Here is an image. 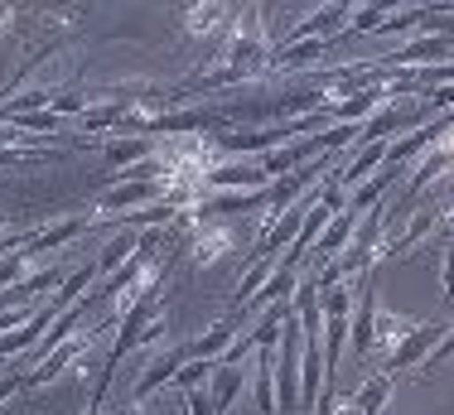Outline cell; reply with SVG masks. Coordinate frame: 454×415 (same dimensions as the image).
Wrapping results in <instances>:
<instances>
[{
    "instance_id": "cell-20",
    "label": "cell",
    "mask_w": 454,
    "mask_h": 415,
    "mask_svg": "<svg viewBox=\"0 0 454 415\" xmlns=\"http://www.w3.org/2000/svg\"><path fill=\"white\" fill-rule=\"evenodd\" d=\"M25 266H35V261L25 256V247H20V251H10V256H0V290H10V286H15V280H20V270H25Z\"/></svg>"
},
{
    "instance_id": "cell-14",
    "label": "cell",
    "mask_w": 454,
    "mask_h": 415,
    "mask_svg": "<svg viewBox=\"0 0 454 415\" xmlns=\"http://www.w3.org/2000/svg\"><path fill=\"white\" fill-rule=\"evenodd\" d=\"M136 247H140V237H136V232H121L112 247H102V251H97V276H106V280H112L116 270H121L126 261L136 256Z\"/></svg>"
},
{
    "instance_id": "cell-25",
    "label": "cell",
    "mask_w": 454,
    "mask_h": 415,
    "mask_svg": "<svg viewBox=\"0 0 454 415\" xmlns=\"http://www.w3.org/2000/svg\"><path fill=\"white\" fill-rule=\"evenodd\" d=\"M10 15H15V5H0V20H10Z\"/></svg>"
},
{
    "instance_id": "cell-9",
    "label": "cell",
    "mask_w": 454,
    "mask_h": 415,
    "mask_svg": "<svg viewBox=\"0 0 454 415\" xmlns=\"http://www.w3.org/2000/svg\"><path fill=\"white\" fill-rule=\"evenodd\" d=\"M175 20L184 25V35H213V29H227L223 20H232V10L213 5V0H199V5H179Z\"/></svg>"
},
{
    "instance_id": "cell-7",
    "label": "cell",
    "mask_w": 454,
    "mask_h": 415,
    "mask_svg": "<svg viewBox=\"0 0 454 415\" xmlns=\"http://www.w3.org/2000/svg\"><path fill=\"white\" fill-rule=\"evenodd\" d=\"M450 49H454V39H445V35H416V39H406L392 59H382V63H387V68H402V63H430V68H435V59L450 63Z\"/></svg>"
},
{
    "instance_id": "cell-5",
    "label": "cell",
    "mask_w": 454,
    "mask_h": 415,
    "mask_svg": "<svg viewBox=\"0 0 454 415\" xmlns=\"http://www.w3.org/2000/svg\"><path fill=\"white\" fill-rule=\"evenodd\" d=\"M160 155V140L155 136H121V140H106L102 145V165L112 174H126L131 165H145V160Z\"/></svg>"
},
{
    "instance_id": "cell-16",
    "label": "cell",
    "mask_w": 454,
    "mask_h": 415,
    "mask_svg": "<svg viewBox=\"0 0 454 415\" xmlns=\"http://www.w3.org/2000/svg\"><path fill=\"white\" fill-rule=\"evenodd\" d=\"M208 372H218V363H208V357H193V363H184L179 367V391H184V396H189V391H199L203 387V377H208Z\"/></svg>"
},
{
    "instance_id": "cell-10",
    "label": "cell",
    "mask_w": 454,
    "mask_h": 415,
    "mask_svg": "<svg viewBox=\"0 0 454 415\" xmlns=\"http://www.w3.org/2000/svg\"><path fill=\"white\" fill-rule=\"evenodd\" d=\"M276 270H280V256H256V261H252V270H247V276H242V280H237V286H232V309H227V314L247 309V304H252V294L262 290L266 280L276 276Z\"/></svg>"
},
{
    "instance_id": "cell-24",
    "label": "cell",
    "mask_w": 454,
    "mask_h": 415,
    "mask_svg": "<svg viewBox=\"0 0 454 415\" xmlns=\"http://www.w3.org/2000/svg\"><path fill=\"white\" fill-rule=\"evenodd\" d=\"M184 406H189L193 415H213V401L203 396V391H189V396H184Z\"/></svg>"
},
{
    "instance_id": "cell-11",
    "label": "cell",
    "mask_w": 454,
    "mask_h": 415,
    "mask_svg": "<svg viewBox=\"0 0 454 415\" xmlns=\"http://www.w3.org/2000/svg\"><path fill=\"white\" fill-rule=\"evenodd\" d=\"M242 387H247V367H223V363H218V372H213V391H208L213 415H227V411H232V401L242 396Z\"/></svg>"
},
{
    "instance_id": "cell-2",
    "label": "cell",
    "mask_w": 454,
    "mask_h": 415,
    "mask_svg": "<svg viewBox=\"0 0 454 415\" xmlns=\"http://www.w3.org/2000/svg\"><path fill=\"white\" fill-rule=\"evenodd\" d=\"M445 333H450L445 324H420V329L411 333L406 343H402V348H396V353L382 363V372L396 381V372H406V367H420V363H426V357L440 348V338H445Z\"/></svg>"
},
{
    "instance_id": "cell-3",
    "label": "cell",
    "mask_w": 454,
    "mask_h": 415,
    "mask_svg": "<svg viewBox=\"0 0 454 415\" xmlns=\"http://www.w3.org/2000/svg\"><path fill=\"white\" fill-rule=\"evenodd\" d=\"M92 333H102V329H78L68 338V343L59 348V353H49L39 367H29V377H25V391H35V387H44V381H53L63 372V367H73V363H82V353L92 348Z\"/></svg>"
},
{
    "instance_id": "cell-15",
    "label": "cell",
    "mask_w": 454,
    "mask_h": 415,
    "mask_svg": "<svg viewBox=\"0 0 454 415\" xmlns=\"http://www.w3.org/2000/svg\"><path fill=\"white\" fill-rule=\"evenodd\" d=\"M290 290H295V266H286V261H280V270H276V276H271L262 290L252 294V309H247V314H256V309H271V304H280Z\"/></svg>"
},
{
    "instance_id": "cell-18",
    "label": "cell",
    "mask_w": 454,
    "mask_h": 415,
    "mask_svg": "<svg viewBox=\"0 0 454 415\" xmlns=\"http://www.w3.org/2000/svg\"><path fill=\"white\" fill-rule=\"evenodd\" d=\"M53 116H73V112H88V97L78 92V87H59V97H53V106H49Z\"/></svg>"
},
{
    "instance_id": "cell-21",
    "label": "cell",
    "mask_w": 454,
    "mask_h": 415,
    "mask_svg": "<svg viewBox=\"0 0 454 415\" xmlns=\"http://www.w3.org/2000/svg\"><path fill=\"white\" fill-rule=\"evenodd\" d=\"M15 391H25V377H20L15 367H10V372H0V401H10Z\"/></svg>"
},
{
    "instance_id": "cell-17",
    "label": "cell",
    "mask_w": 454,
    "mask_h": 415,
    "mask_svg": "<svg viewBox=\"0 0 454 415\" xmlns=\"http://www.w3.org/2000/svg\"><path fill=\"white\" fill-rule=\"evenodd\" d=\"M392 15V10L387 5H363V10H353V35H377V29H382V20Z\"/></svg>"
},
{
    "instance_id": "cell-19",
    "label": "cell",
    "mask_w": 454,
    "mask_h": 415,
    "mask_svg": "<svg viewBox=\"0 0 454 415\" xmlns=\"http://www.w3.org/2000/svg\"><path fill=\"white\" fill-rule=\"evenodd\" d=\"M450 357H454V329H450L445 338H440V348H435V353H430V357H426V363H420V367H416V377H435V372H440V367H445V363H450Z\"/></svg>"
},
{
    "instance_id": "cell-22",
    "label": "cell",
    "mask_w": 454,
    "mask_h": 415,
    "mask_svg": "<svg viewBox=\"0 0 454 415\" xmlns=\"http://www.w3.org/2000/svg\"><path fill=\"white\" fill-rule=\"evenodd\" d=\"M29 237H35V232H0V256H10V251H20V247L29 242Z\"/></svg>"
},
{
    "instance_id": "cell-12",
    "label": "cell",
    "mask_w": 454,
    "mask_h": 415,
    "mask_svg": "<svg viewBox=\"0 0 454 415\" xmlns=\"http://www.w3.org/2000/svg\"><path fill=\"white\" fill-rule=\"evenodd\" d=\"M358 223H363L358 213H339L329 227H324V237L315 242V251H319V256H343L348 242H353V232H358Z\"/></svg>"
},
{
    "instance_id": "cell-6",
    "label": "cell",
    "mask_w": 454,
    "mask_h": 415,
    "mask_svg": "<svg viewBox=\"0 0 454 415\" xmlns=\"http://www.w3.org/2000/svg\"><path fill=\"white\" fill-rule=\"evenodd\" d=\"M232 227L227 223H213V227H199V232H193V242H189V266L193 270H208L213 261H223L227 251H232Z\"/></svg>"
},
{
    "instance_id": "cell-8",
    "label": "cell",
    "mask_w": 454,
    "mask_h": 415,
    "mask_svg": "<svg viewBox=\"0 0 454 415\" xmlns=\"http://www.w3.org/2000/svg\"><path fill=\"white\" fill-rule=\"evenodd\" d=\"M92 227V217H68V223H53V227H39L35 237L25 242V256L29 261H39V256H49V251H59V247H68L73 237H82Z\"/></svg>"
},
{
    "instance_id": "cell-4",
    "label": "cell",
    "mask_w": 454,
    "mask_h": 415,
    "mask_svg": "<svg viewBox=\"0 0 454 415\" xmlns=\"http://www.w3.org/2000/svg\"><path fill=\"white\" fill-rule=\"evenodd\" d=\"M184 363H189V357H184V348H165V353H160L155 363H150L145 372L136 377V387H131V396H126V406H140V401H150L160 387H165V381L179 377Z\"/></svg>"
},
{
    "instance_id": "cell-1",
    "label": "cell",
    "mask_w": 454,
    "mask_h": 415,
    "mask_svg": "<svg viewBox=\"0 0 454 415\" xmlns=\"http://www.w3.org/2000/svg\"><path fill=\"white\" fill-rule=\"evenodd\" d=\"M271 174L262 169V160H223V165L208 169L203 189L213 193H256V189H271Z\"/></svg>"
},
{
    "instance_id": "cell-13",
    "label": "cell",
    "mask_w": 454,
    "mask_h": 415,
    "mask_svg": "<svg viewBox=\"0 0 454 415\" xmlns=\"http://www.w3.org/2000/svg\"><path fill=\"white\" fill-rule=\"evenodd\" d=\"M387 401H392V377H387V372H372V377L358 387V396H353V411H358V415H382Z\"/></svg>"
},
{
    "instance_id": "cell-23",
    "label": "cell",
    "mask_w": 454,
    "mask_h": 415,
    "mask_svg": "<svg viewBox=\"0 0 454 415\" xmlns=\"http://www.w3.org/2000/svg\"><path fill=\"white\" fill-rule=\"evenodd\" d=\"M440 286H445V304H454V247L445 251V276H440Z\"/></svg>"
}]
</instances>
